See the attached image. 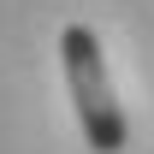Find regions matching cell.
<instances>
[{
  "mask_svg": "<svg viewBox=\"0 0 154 154\" xmlns=\"http://www.w3.org/2000/svg\"><path fill=\"white\" fill-rule=\"evenodd\" d=\"M59 65H65V89H71L83 142H89L95 154H125L131 125H125V107H119V95H113L101 36L89 30V24H65V30H59Z\"/></svg>",
  "mask_w": 154,
  "mask_h": 154,
  "instance_id": "obj_1",
  "label": "cell"
}]
</instances>
